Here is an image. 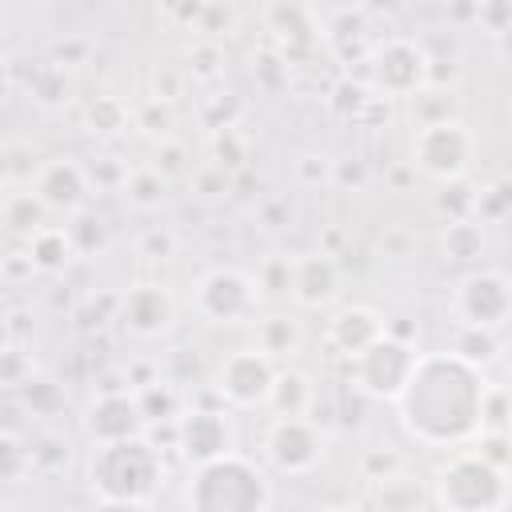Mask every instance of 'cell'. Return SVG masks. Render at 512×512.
Segmentation results:
<instances>
[{"instance_id": "1", "label": "cell", "mask_w": 512, "mask_h": 512, "mask_svg": "<svg viewBox=\"0 0 512 512\" xmlns=\"http://www.w3.org/2000/svg\"><path fill=\"white\" fill-rule=\"evenodd\" d=\"M236 472H240L236 460H220V464L204 468L200 484H216V488H220V496H212L204 508H240V500H244V508H252V504H264V500H268V496H260V492H244L240 500H236V496H224V484H220V480H236ZM244 488H264V484H244ZM228 492H232V484H228Z\"/></svg>"}]
</instances>
